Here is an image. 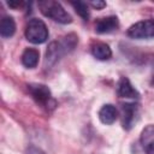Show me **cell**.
<instances>
[{
    "label": "cell",
    "instance_id": "obj_11",
    "mask_svg": "<svg viewBox=\"0 0 154 154\" xmlns=\"http://www.w3.org/2000/svg\"><path fill=\"white\" fill-rule=\"evenodd\" d=\"M38 59H40V52L35 48H26L24 49L23 54H22V64L23 66H25L26 69H34L37 66L38 64Z\"/></svg>",
    "mask_w": 154,
    "mask_h": 154
},
{
    "label": "cell",
    "instance_id": "obj_15",
    "mask_svg": "<svg viewBox=\"0 0 154 154\" xmlns=\"http://www.w3.org/2000/svg\"><path fill=\"white\" fill-rule=\"evenodd\" d=\"M90 5L94 7V8H97V10H101L106 6V2L105 1H100V0H96V1H91Z\"/></svg>",
    "mask_w": 154,
    "mask_h": 154
},
{
    "label": "cell",
    "instance_id": "obj_3",
    "mask_svg": "<svg viewBox=\"0 0 154 154\" xmlns=\"http://www.w3.org/2000/svg\"><path fill=\"white\" fill-rule=\"evenodd\" d=\"M28 90L37 105L45 107L48 111H52L55 108L57 102L52 96L51 89L46 84L31 83V84H28Z\"/></svg>",
    "mask_w": 154,
    "mask_h": 154
},
{
    "label": "cell",
    "instance_id": "obj_7",
    "mask_svg": "<svg viewBox=\"0 0 154 154\" xmlns=\"http://www.w3.org/2000/svg\"><path fill=\"white\" fill-rule=\"evenodd\" d=\"M117 94L119 97L124 99H131V100H138L140 93L137 89L131 84L130 79L126 77H122L117 83Z\"/></svg>",
    "mask_w": 154,
    "mask_h": 154
},
{
    "label": "cell",
    "instance_id": "obj_9",
    "mask_svg": "<svg viewBox=\"0 0 154 154\" xmlns=\"http://www.w3.org/2000/svg\"><path fill=\"white\" fill-rule=\"evenodd\" d=\"M119 26V20L117 16H108L100 18L95 23V31L97 34H108L117 30Z\"/></svg>",
    "mask_w": 154,
    "mask_h": 154
},
{
    "label": "cell",
    "instance_id": "obj_8",
    "mask_svg": "<svg viewBox=\"0 0 154 154\" xmlns=\"http://www.w3.org/2000/svg\"><path fill=\"white\" fill-rule=\"evenodd\" d=\"M140 141L146 154H154V124H148L143 128Z\"/></svg>",
    "mask_w": 154,
    "mask_h": 154
},
{
    "label": "cell",
    "instance_id": "obj_16",
    "mask_svg": "<svg viewBox=\"0 0 154 154\" xmlns=\"http://www.w3.org/2000/svg\"><path fill=\"white\" fill-rule=\"evenodd\" d=\"M28 154H45L41 149H38V148H36V147H30L29 149H28Z\"/></svg>",
    "mask_w": 154,
    "mask_h": 154
},
{
    "label": "cell",
    "instance_id": "obj_4",
    "mask_svg": "<svg viewBox=\"0 0 154 154\" xmlns=\"http://www.w3.org/2000/svg\"><path fill=\"white\" fill-rule=\"evenodd\" d=\"M48 29L42 19L31 18L25 26V37L29 42L34 45H40L47 41L48 38Z\"/></svg>",
    "mask_w": 154,
    "mask_h": 154
},
{
    "label": "cell",
    "instance_id": "obj_10",
    "mask_svg": "<svg viewBox=\"0 0 154 154\" xmlns=\"http://www.w3.org/2000/svg\"><path fill=\"white\" fill-rule=\"evenodd\" d=\"M117 118H118V111H117L116 106H113L111 103L103 105L99 111V119L105 125L113 124Z\"/></svg>",
    "mask_w": 154,
    "mask_h": 154
},
{
    "label": "cell",
    "instance_id": "obj_5",
    "mask_svg": "<svg viewBox=\"0 0 154 154\" xmlns=\"http://www.w3.org/2000/svg\"><path fill=\"white\" fill-rule=\"evenodd\" d=\"M128 36L131 38H150L154 37V18L140 20L135 24H132L128 29Z\"/></svg>",
    "mask_w": 154,
    "mask_h": 154
},
{
    "label": "cell",
    "instance_id": "obj_6",
    "mask_svg": "<svg viewBox=\"0 0 154 154\" xmlns=\"http://www.w3.org/2000/svg\"><path fill=\"white\" fill-rule=\"evenodd\" d=\"M138 118V105L126 102L122 105V125L125 130H130Z\"/></svg>",
    "mask_w": 154,
    "mask_h": 154
},
{
    "label": "cell",
    "instance_id": "obj_1",
    "mask_svg": "<svg viewBox=\"0 0 154 154\" xmlns=\"http://www.w3.org/2000/svg\"><path fill=\"white\" fill-rule=\"evenodd\" d=\"M78 45V36L73 32L65 35L58 41H53L48 45L45 54L43 66L45 69H51L54 66L64 55L72 52Z\"/></svg>",
    "mask_w": 154,
    "mask_h": 154
},
{
    "label": "cell",
    "instance_id": "obj_14",
    "mask_svg": "<svg viewBox=\"0 0 154 154\" xmlns=\"http://www.w3.org/2000/svg\"><path fill=\"white\" fill-rule=\"evenodd\" d=\"M71 5L73 6V8L76 10L77 14L81 16L84 20H88L89 18V10H88V4L83 2V1H75V2H71Z\"/></svg>",
    "mask_w": 154,
    "mask_h": 154
},
{
    "label": "cell",
    "instance_id": "obj_13",
    "mask_svg": "<svg viewBox=\"0 0 154 154\" xmlns=\"http://www.w3.org/2000/svg\"><path fill=\"white\" fill-rule=\"evenodd\" d=\"M16 32V22L11 16L2 17L0 22V35L2 37H11Z\"/></svg>",
    "mask_w": 154,
    "mask_h": 154
},
{
    "label": "cell",
    "instance_id": "obj_2",
    "mask_svg": "<svg viewBox=\"0 0 154 154\" xmlns=\"http://www.w3.org/2000/svg\"><path fill=\"white\" fill-rule=\"evenodd\" d=\"M37 5H38V8H40L41 13L45 17L51 18L52 20H54L57 23L70 24L72 22V17L70 16V13L58 1L45 0V1H40Z\"/></svg>",
    "mask_w": 154,
    "mask_h": 154
},
{
    "label": "cell",
    "instance_id": "obj_12",
    "mask_svg": "<svg viewBox=\"0 0 154 154\" xmlns=\"http://www.w3.org/2000/svg\"><path fill=\"white\" fill-rule=\"evenodd\" d=\"M91 54L99 60H108L112 57V51L107 43L96 42L91 46Z\"/></svg>",
    "mask_w": 154,
    "mask_h": 154
}]
</instances>
